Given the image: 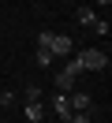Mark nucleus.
<instances>
[{
    "label": "nucleus",
    "instance_id": "nucleus-12",
    "mask_svg": "<svg viewBox=\"0 0 112 123\" xmlns=\"http://www.w3.org/2000/svg\"><path fill=\"white\" fill-rule=\"evenodd\" d=\"M0 112H4V108H0Z\"/></svg>",
    "mask_w": 112,
    "mask_h": 123
},
{
    "label": "nucleus",
    "instance_id": "nucleus-11",
    "mask_svg": "<svg viewBox=\"0 0 112 123\" xmlns=\"http://www.w3.org/2000/svg\"><path fill=\"white\" fill-rule=\"evenodd\" d=\"M97 4H112V0H97Z\"/></svg>",
    "mask_w": 112,
    "mask_h": 123
},
{
    "label": "nucleus",
    "instance_id": "nucleus-6",
    "mask_svg": "<svg viewBox=\"0 0 112 123\" xmlns=\"http://www.w3.org/2000/svg\"><path fill=\"white\" fill-rule=\"evenodd\" d=\"M41 116H45L41 101H26V119H30V123H41Z\"/></svg>",
    "mask_w": 112,
    "mask_h": 123
},
{
    "label": "nucleus",
    "instance_id": "nucleus-8",
    "mask_svg": "<svg viewBox=\"0 0 112 123\" xmlns=\"http://www.w3.org/2000/svg\"><path fill=\"white\" fill-rule=\"evenodd\" d=\"M67 123H93V116H90V112H71Z\"/></svg>",
    "mask_w": 112,
    "mask_h": 123
},
{
    "label": "nucleus",
    "instance_id": "nucleus-10",
    "mask_svg": "<svg viewBox=\"0 0 112 123\" xmlns=\"http://www.w3.org/2000/svg\"><path fill=\"white\" fill-rule=\"evenodd\" d=\"M90 30H93V34H108V23H105V19H97V23L90 26Z\"/></svg>",
    "mask_w": 112,
    "mask_h": 123
},
{
    "label": "nucleus",
    "instance_id": "nucleus-3",
    "mask_svg": "<svg viewBox=\"0 0 112 123\" xmlns=\"http://www.w3.org/2000/svg\"><path fill=\"white\" fill-rule=\"evenodd\" d=\"M67 105H71V112H90L93 108V97L90 93H67Z\"/></svg>",
    "mask_w": 112,
    "mask_h": 123
},
{
    "label": "nucleus",
    "instance_id": "nucleus-9",
    "mask_svg": "<svg viewBox=\"0 0 112 123\" xmlns=\"http://www.w3.org/2000/svg\"><path fill=\"white\" fill-rule=\"evenodd\" d=\"M22 97H26V101H41V86H26Z\"/></svg>",
    "mask_w": 112,
    "mask_h": 123
},
{
    "label": "nucleus",
    "instance_id": "nucleus-2",
    "mask_svg": "<svg viewBox=\"0 0 112 123\" xmlns=\"http://www.w3.org/2000/svg\"><path fill=\"white\" fill-rule=\"evenodd\" d=\"M79 75H82L79 60H75V63H67L64 71H56V90H60V93H71V86H75V78H79Z\"/></svg>",
    "mask_w": 112,
    "mask_h": 123
},
{
    "label": "nucleus",
    "instance_id": "nucleus-4",
    "mask_svg": "<svg viewBox=\"0 0 112 123\" xmlns=\"http://www.w3.org/2000/svg\"><path fill=\"white\" fill-rule=\"evenodd\" d=\"M52 112L60 116V119H71V105H67V93H56V97H52Z\"/></svg>",
    "mask_w": 112,
    "mask_h": 123
},
{
    "label": "nucleus",
    "instance_id": "nucleus-7",
    "mask_svg": "<svg viewBox=\"0 0 112 123\" xmlns=\"http://www.w3.org/2000/svg\"><path fill=\"white\" fill-rule=\"evenodd\" d=\"M52 60H56V56H52L49 49H37V56H34V63H37V67H49Z\"/></svg>",
    "mask_w": 112,
    "mask_h": 123
},
{
    "label": "nucleus",
    "instance_id": "nucleus-5",
    "mask_svg": "<svg viewBox=\"0 0 112 123\" xmlns=\"http://www.w3.org/2000/svg\"><path fill=\"white\" fill-rule=\"evenodd\" d=\"M75 19H79V26H86V30H90V26L97 23V15H93V8H86V4H82V8L75 11Z\"/></svg>",
    "mask_w": 112,
    "mask_h": 123
},
{
    "label": "nucleus",
    "instance_id": "nucleus-1",
    "mask_svg": "<svg viewBox=\"0 0 112 123\" xmlns=\"http://www.w3.org/2000/svg\"><path fill=\"white\" fill-rule=\"evenodd\" d=\"M75 60H79L82 71H105L108 67V52H105V49H82Z\"/></svg>",
    "mask_w": 112,
    "mask_h": 123
}]
</instances>
